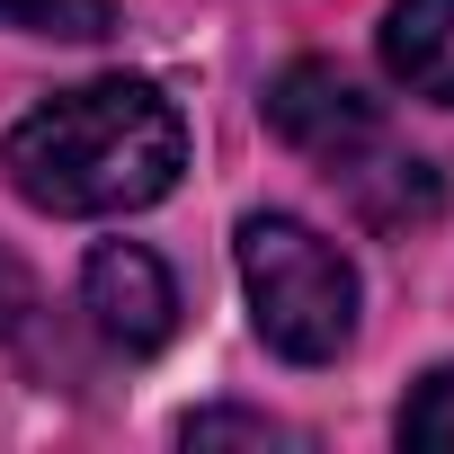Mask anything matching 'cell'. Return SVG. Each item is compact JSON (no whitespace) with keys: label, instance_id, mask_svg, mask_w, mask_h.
I'll return each mask as SVG.
<instances>
[{"label":"cell","instance_id":"1","mask_svg":"<svg viewBox=\"0 0 454 454\" xmlns=\"http://www.w3.org/2000/svg\"><path fill=\"white\" fill-rule=\"evenodd\" d=\"M0 169L36 214H143L187 169V125L152 81H81L27 107Z\"/></svg>","mask_w":454,"mask_h":454},{"label":"cell","instance_id":"6","mask_svg":"<svg viewBox=\"0 0 454 454\" xmlns=\"http://www.w3.org/2000/svg\"><path fill=\"white\" fill-rule=\"evenodd\" d=\"M401 445H419V454H454V365H436V374L401 401Z\"/></svg>","mask_w":454,"mask_h":454},{"label":"cell","instance_id":"9","mask_svg":"<svg viewBox=\"0 0 454 454\" xmlns=\"http://www.w3.org/2000/svg\"><path fill=\"white\" fill-rule=\"evenodd\" d=\"M27 321H36V277L19 268V250H10V241H0V339H19Z\"/></svg>","mask_w":454,"mask_h":454},{"label":"cell","instance_id":"3","mask_svg":"<svg viewBox=\"0 0 454 454\" xmlns=\"http://www.w3.org/2000/svg\"><path fill=\"white\" fill-rule=\"evenodd\" d=\"M232 250H241L250 321H259V339L277 356H294V365L348 356V339H356V268H348L339 241H321L294 214H250Z\"/></svg>","mask_w":454,"mask_h":454},{"label":"cell","instance_id":"2","mask_svg":"<svg viewBox=\"0 0 454 454\" xmlns=\"http://www.w3.org/2000/svg\"><path fill=\"white\" fill-rule=\"evenodd\" d=\"M268 125H277L330 187H348L356 214H374V223H419V214H436V169L392 134V116H383L348 72H330V63H286V72L268 81Z\"/></svg>","mask_w":454,"mask_h":454},{"label":"cell","instance_id":"7","mask_svg":"<svg viewBox=\"0 0 454 454\" xmlns=\"http://www.w3.org/2000/svg\"><path fill=\"white\" fill-rule=\"evenodd\" d=\"M10 27H36V36H107L116 27V0H0Z\"/></svg>","mask_w":454,"mask_h":454},{"label":"cell","instance_id":"8","mask_svg":"<svg viewBox=\"0 0 454 454\" xmlns=\"http://www.w3.org/2000/svg\"><path fill=\"white\" fill-rule=\"evenodd\" d=\"M187 445H303V436L259 410H205V419H187Z\"/></svg>","mask_w":454,"mask_h":454},{"label":"cell","instance_id":"5","mask_svg":"<svg viewBox=\"0 0 454 454\" xmlns=\"http://www.w3.org/2000/svg\"><path fill=\"white\" fill-rule=\"evenodd\" d=\"M383 63L410 98L454 107V0H392L383 19Z\"/></svg>","mask_w":454,"mask_h":454},{"label":"cell","instance_id":"4","mask_svg":"<svg viewBox=\"0 0 454 454\" xmlns=\"http://www.w3.org/2000/svg\"><path fill=\"white\" fill-rule=\"evenodd\" d=\"M81 312L116 356H152L178 330V286L143 241H98L90 268H81Z\"/></svg>","mask_w":454,"mask_h":454}]
</instances>
